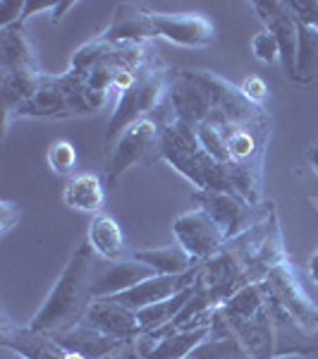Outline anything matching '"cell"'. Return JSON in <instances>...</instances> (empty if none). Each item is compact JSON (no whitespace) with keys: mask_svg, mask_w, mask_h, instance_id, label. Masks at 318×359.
<instances>
[{"mask_svg":"<svg viewBox=\"0 0 318 359\" xmlns=\"http://www.w3.org/2000/svg\"><path fill=\"white\" fill-rule=\"evenodd\" d=\"M94 249L89 242L77 245L69 262L62 269L60 278L39 306V311L27 323L29 328L39 333H57L65 328L77 326L84 318L89 304L94 302L91 297V271H94Z\"/></svg>","mask_w":318,"mask_h":359,"instance_id":"6da1fadb","label":"cell"},{"mask_svg":"<svg viewBox=\"0 0 318 359\" xmlns=\"http://www.w3.org/2000/svg\"><path fill=\"white\" fill-rule=\"evenodd\" d=\"M158 158L165 161L182 177H187L194 184V189L235 192L228 175V165L218 163L206 154L204 144L199 142V135H196L192 125L180 123L175 118L170 123H163L158 142Z\"/></svg>","mask_w":318,"mask_h":359,"instance_id":"7a4b0ae2","label":"cell"},{"mask_svg":"<svg viewBox=\"0 0 318 359\" xmlns=\"http://www.w3.org/2000/svg\"><path fill=\"white\" fill-rule=\"evenodd\" d=\"M172 77H175V69L165 67L158 57L141 69L137 82L125 94L118 96L115 111L106 127V147H111L130 125H134L144 118H151V113L170 94Z\"/></svg>","mask_w":318,"mask_h":359,"instance_id":"3957f363","label":"cell"},{"mask_svg":"<svg viewBox=\"0 0 318 359\" xmlns=\"http://www.w3.org/2000/svg\"><path fill=\"white\" fill-rule=\"evenodd\" d=\"M94 113L86 98L84 77L74 74L72 69L57 74V77H48L43 74V82L39 91L17 108L15 118H72V115H86Z\"/></svg>","mask_w":318,"mask_h":359,"instance_id":"277c9868","label":"cell"},{"mask_svg":"<svg viewBox=\"0 0 318 359\" xmlns=\"http://www.w3.org/2000/svg\"><path fill=\"white\" fill-rule=\"evenodd\" d=\"M160 130L163 123L155 118H144L127 127L106 151V184H113L132 165L151 163L158 158Z\"/></svg>","mask_w":318,"mask_h":359,"instance_id":"5b68a950","label":"cell"},{"mask_svg":"<svg viewBox=\"0 0 318 359\" xmlns=\"http://www.w3.org/2000/svg\"><path fill=\"white\" fill-rule=\"evenodd\" d=\"M270 297L290 314L304 331H318V304L304 290L299 271L290 259L280 262L263 278Z\"/></svg>","mask_w":318,"mask_h":359,"instance_id":"8992f818","label":"cell"},{"mask_svg":"<svg viewBox=\"0 0 318 359\" xmlns=\"http://www.w3.org/2000/svg\"><path fill=\"white\" fill-rule=\"evenodd\" d=\"M192 201L221 225L228 240L247 233L263 213V204L254 206L240 192H225V189H194Z\"/></svg>","mask_w":318,"mask_h":359,"instance_id":"52a82bcc","label":"cell"},{"mask_svg":"<svg viewBox=\"0 0 318 359\" xmlns=\"http://www.w3.org/2000/svg\"><path fill=\"white\" fill-rule=\"evenodd\" d=\"M256 15L265 25V32H270L280 43V62L287 79L297 82V17L290 10V5L282 0H256L251 3Z\"/></svg>","mask_w":318,"mask_h":359,"instance_id":"ba28073f","label":"cell"},{"mask_svg":"<svg viewBox=\"0 0 318 359\" xmlns=\"http://www.w3.org/2000/svg\"><path fill=\"white\" fill-rule=\"evenodd\" d=\"M172 233L177 237V245H182L196 262H206L221 249L228 237L223 228L213 221L204 208H192V211L182 213L172 223Z\"/></svg>","mask_w":318,"mask_h":359,"instance_id":"9c48e42d","label":"cell"},{"mask_svg":"<svg viewBox=\"0 0 318 359\" xmlns=\"http://www.w3.org/2000/svg\"><path fill=\"white\" fill-rule=\"evenodd\" d=\"M175 111V120L199 127L213 111V96L208 86L201 82L196 69H175L170 94H167Z\"/></svg>","mask_w":318,"mask_h":359,"instance_id":"30bf717a","label":"cell"},{"mask_svg":"<svg viewBox=\"0 0 318 359\" xmlns=\"http://www.w3.org/2000/svg\"><path fill=\"white\" fill-rule=\"evenodd\" d=\"M158 39L182 48H206L216 39L213 22L199 13H151Z\"/></svg>","mask_w":318,"mask_h":359,"instance_id":"8fae6325","label":"cell"},{"mask_svg":"<svg viewBox=\"0 0 318 359\" xmlns=\"http://www.w3.org/2000/svg\"><path fill=\"white\" fill-rule=\"evenodd\" d=\"M82 321L86 326H91V328H96V331L120 340V343H127V340H132L144 333L137 311H132L130 306L120 304L115 297L94 299V302L89 304V309H86Z\"/></svg>","mask_w":318,"mask_h":359,"instance_id":"7c38bea8","label":"cell"},{"mask_svg":"<svg viewBox=\"0 0 318 359\" xmlns=\"http://www.w3.org/2000/svg\"><path fill=\"white\" fill-rule=\"evenodd\" d=\"M199 271H201V264L182 276H151L144 283H139V285L130 287V290L115 294V299H118L120 304L130 306L132 311H141V309H146V306H153L158 302H165V299L175 297L184 287L194 285Z\"/></svg>","mask_w":318,"mask_h":359,"instance_id":"4fadbf2b","label":"cell"},{"mask_svg":"<svg viewBox=\"0 0 318 359\" xmlns=\"http://www.w3.org/2000/svg\"><path fill=\"white\" fill-rule=\"evenodd\" d=\"M0 347L13 350L25 359H65L67 350L57 345V340L48 333H39L29 326H15L3 314V323H0Z\"/></svg>","mask_w":318,"mask_h":359,"instance_id":"5bb4252c","label":"cell"},{"mask_svg":"<svg viewBox=\"0 0 318 359\" xmlns=\"http://www.w3.org/2000/svg\"><path fill=\"white\" fill-rule=\"evenodd\" d=\"M106 43H148L151 39H158L151 13L134 3H120L115 8L113 22L103 34H98Z\"/></svg>","mask_w":318,"mask_h":359,"instance_id":"9a60e30c","label":"cell"},{"mask_svg":"<svg viewBox=\"0 0 318 359\" xmlns=\"http://www.w3.org/2000/svg\"><path fill=\"white\" fill-rule=\"evenodd\" d=\"M158 276L151 266L132 259H123V262H106V269H101L91 278V297H115V294L130 290V287L144 283L146 278Z\"/></svg>","mask_w":318,"mask_h":359,"instance_id":"2e32d148","label":"cell"},{"mask_svg":"<svg viewBox=\"0 0 318 359\" xmlns=\"http://www.w3.org/2000/svg\"><path fill=\"white\" fill-rule=\"evenodd\" d=\"M0 69L3 72H41L39 55L25 25H10L0 29Z\"/></svg>","mask_w":318,"mask_h":359,"instance_id":"e0dca14e","label":"cell"},{"mask_svg":"<svg viewBox=\"0 0 318 359\" xmlns=\"http://www.w3.org/2000/svg\"><path fill=\"white\" fill-rule=\"evenodd\" d=\"M50 335L57 340V345H62L69 352H77V355H82L86 359H108L120 345H123L120 340L111 338V335L86 326L84 321H79L77 326H72V328H65V331L50 333Z\"/></svg>","mask_w":318,"mask_h":359,"instance_id":"ac0fdd59","label":"cell"},{"mask_svg":"<svg viewBox=\"0 0 318 359\" xmlns=\"http://www.w3.org/2000/svg\"><path fill=\"white\" fill-rule=\"evenodd\" d=\"M86 242H89L94 254L101 257L103 262H123L127 254V240L123 233V225L103 211L91 218Z\"/></svg>","mask_w":318,"mask_h":359,"instance_id":"d6986e66","label":"cell"},{"mask_svg":"<svg viewBox=\"0 0 318 359\" xmlns=\"http://www.w3.org/2000/svg\"><path fill=\"white\" fill-rule=\"evenodd\" d=\"M62 201L74 211L96 216L106 204V182L96 172H77L74 177H69V182L62 189Z\"/></svg>","mask_w":318,"mask_h":359,"instance_id":"ffe728a7","label":"cell"},{"mask_svg":"<svg viewBox=\"0 0 318 359\" xmlns=\"http://www.w3.org/2000/svg\"><path fill=\"white\" fill-rule=\"evenodd\" d=\"M134 259L146 266H151L158 276H182L201 264V262H196L182 245H170V247H158V249H139V252H134Z\"/></svg>","mask_w":318,"mask_h":359,"instance_id":"44dd1931","label":"cell"},{"mask_svg":"<svg viewBox=\"0 0 318 359\" xmlns=\"http://www.w3.org/2000/svg\"><path fill=\"white\" fill-rule=\"evenodd\" d=\"M192 294H194V285H189V287H184L182 292H177L175 297L165 299V302H158L153 306H146V309L137 311L139 321H141V328H144V331H158V328L172 323L177 316L182 314L184 306L189 304Z\"/></svg>","mask_w":318,"mask_h":359,"instance_id":"7402d4cb","label":"cell"},{"mask_svg":"<svg viewBox=\"0 0 318 359\" xmlns=\"http://www.w3.org/2000/svg\"><path fill=\"white\" fill-rule=\"evenodd\" d=\"M297 82L314 84L318 79V29L297 22Z\"/></svg>","mask_w":318,"mask_h":359,"instance_id":"603a6c76","label":"cell"},{"mask_svg":"<svg viewBox=\"0 0 318 359\" xmlns=\"http://www.w3.org/2000/svg\"><path fill=\"white\" fill-rule=\"evenodd\" d=\"M265 304H268V287H265V283L261 280V283H251V285L237 290L233 297L221 306L240 318H256V316H261Z\"/></svg>","mask_w":318,"mask_h":359,"instance_id":"cb8c5ba5","label":"cell"},{"mask_svg":"<svg viewBox=\"0 0 318 359\" xmlns=\"http://www.w3.org/2000/svg\"><path fill=\"white\" fill-rule=\"evenodd\" d=\"M46 161H48L50 170H53L57 177H67V175H72L74 165H77V149H74V144L67 142V139H55L48 147Z\"/></svg>","mask_w":318,"mask_h":359,"instance_id":"d4e9b609","label":"cell"},{"mask_svg":"<svg viewBox=\"0 0 318 359\" xmlns=\"http://www.w3.org/2000/svg\"><path fill=\"white\" fill-rule=\"evenodd\" d=\"M251 53L256 60L265 62V65H273V62L280 60V43H277V39L270 32H258L251 39Z\"/></svg>","mask_w":318,"mask_h":359,"instance_id":"484cf974","label":"cell"},{"mask_svg":"<svg viewBox=\"0 0 318 359\" xmlns=\"http://www.w3.org/2000/svg\"><path fill=\"white\" fill-rule=\"evenodd\" d=\"M287 5L297 17V22L318 29V0H287Z\"/></svg>","mask_w":318,"mask_h":359,"instance_id":"4316f807","label":"cell"},{"mask_svg":"<svg viewBox=\"0 0 318 359\" xmlns=\"http://www.w3.org/2000/svg\"><path fill=\"white\" fill-rule=\"evenodd\" d=\"M240 91L249 98L254 106L265 108V101H268V84H265L261 77H247L244 82L240 84Z\"/></svg>","mask_w":318,"mask_h":359,"instance_id":"83f0119b","label":"cell"},{"mask_svg":"<svg viewBox=\"0 0 318 359\" xmlns=\"http://www.w3.org/2000/svg\"><path fill=\"white\" fill-rule=\"evenodd\" d=\"M20 216H22L20 206H15L13 201H3V204H0V225H3V228H0V233L8 235L10 230L20 223Z\"/></svg>","mask_w":318,"mask_h":359,"instance_id":"f1b7e54d","label":"cell"},{"mask_svg":"<svg viewBox=\"0 0 318 359\" xmlns=\"http://www.w3.org/2000/svg\"><path fill=\"white\" fill-rule=\"evenodd\" d=\"M69 8H74V3H53V8H50V20L53 22H57L62 17V13H65V10H69Z\"/></svg>","mask_w":318,"mask_h":359,"instance_id":"f546056e","label":"cell"},{"mask_svg":"<svg viewBox=\"0 0 318 359\" xmlns=\"http://www.w3.org/2000/svg\"><path fill=\"white\" fill-rule=\"evenodd\" d=\"M309 276H311V280H314L316 287H318V249L314 252V257L309 259Z\"/></svg>","mask_w":318,"mask_h":359,"instance_id":"4dcf8cb0","label":"cell"},{"mask_svg":"<svg viewBox=\"0 0 318 359\" xmlns=\"http://www.w3.org/2000/svg\"><path fill=\"white\" fill-rule=\"evenodd\" d=\"M309 163L318 172V144H314V147L309 149Z\"/></svg>","mask_w":318,"mask_h":359,"instance_id":"1f68e13d","label":"cell"},{"mask_svg":"<svg viewBox=\"0 0 318 359\" xmlns=\"http://www.w3.org/2000/svg\"><path fill=\"white\" fill-rule=\"evenodd\" d=\"M3 359H25V357H20L17 352H13V350H5L3 347Z\"/></svg>","mask_w":318,"mask_h":359,"instance_id":"d6a6232c","label":"cell"},{"mask_svg":"<svg viewBox=\"0 0 318 359\" xmlns=\"http://www.w3.org/2000/svg\"><path fill=\"white\" fill-rule=\"evenodd\" d=\"M187 359H192V357H187Z\"/></svg>","mask_w":318,"mask_h":359,"instance_id":"836d02e7","label":"cell"}]
</instances>
